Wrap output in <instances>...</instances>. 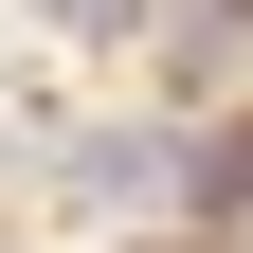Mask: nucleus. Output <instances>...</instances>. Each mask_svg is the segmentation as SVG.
Masks as SVG:
<instances>
[{"instance_id":"obj_1","label":"nucleus","mask_w":253,"mask_h":253,"mask_svg":"<svg viewBox=\"0 0 253 253\" xmlns=\"http://www.w3.org/2000/svg\"><path fill=\"white\" fill-rule=\"evenodd\" d=\"M37 163H54V199H90V217L181 199V145H163V126H73V145H37Z\"/></svg>"},{"instance_id":"obj_2","label":"nucleus","mask_w":253,"mask_h":253,"mask_svg":"<svg viewBox=\"0 0 253 253\" xmlns=\"http://www.w3.org/2000/svg\"><path fill=\"white\" fill-rule=\"evenodd\" d=\"M37 18H54V37H90V54H109V37H163V0H37Z\"/></svg>"}]
</instances>
